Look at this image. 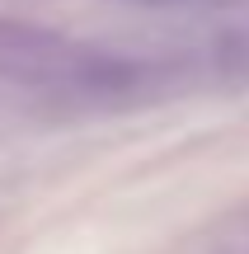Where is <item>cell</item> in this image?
<instances>
[{
  "label": "cell",
  "mask_w": 249,
  "mask_h": 254,
  "mask_svg": "<svg viewBox=\"0 0 249 254\" xmlns=\"http://www.w3.org/2000/svg\"><path fill=\"white\" fill-rule=\"evenodd\" d=\"M0 75L33 90H61V94H122L137 85V62L103 52V47L75 43L52 28L0 19Z\"/></svg>",
  "instance_id": "6da1fadb"
},
{
  "label": "cell",
  "mask_w": 249,
  "mask_h": 254,
  "mask_svg": "<svg viewBox=\"0 0 249 254\" xmlns=\"http://www.w3.org/2000/svg\"><path fill=\"white\" fill-rule=\"evenodd\" d=\"M132 5H150V9H198V5H221V0H132Z\"/></svg>",
  "instance_id": "7a4b0ae2"
}]
</instances>
